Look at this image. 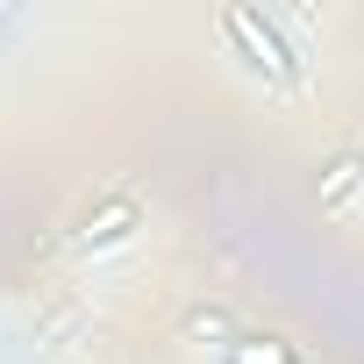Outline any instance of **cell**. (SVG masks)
Listing matches in <instances>:
<instances>
[{"instance_id": "cell-1", "label": "cell", "mask_w": 364, "mask_h": 364, "mask_svg": "<svg viewBox=\"0 0 364 364\" xmlns=\"http://www.w3.org/2000/svg\"><path fill=\"white\" fill-rule=\"evenodd\" d=\"M222 36L236 43V58L264 79V86H279V93H300V79H307V65H300V50L286 43V29L272 22V15H257V8H222Z\"/></svg>"}, {"instance_id": "cell-2", "label": "cell", "mask_w": 364, "mask_h": 364, "mask_svg": "<svg viewBox=\"0 0 364 364\" xmlns=\"http://www.w3.org/2000/svg\"><path fill=\"white\" fill-rule=\"evenodd\" d=\"M136 229V200H107L100 215H86V229H79V250H107V243H122Z\"/></svg>"}]
</instances>
